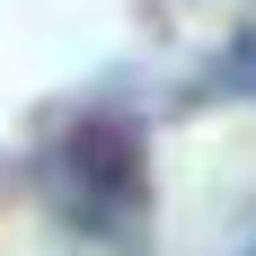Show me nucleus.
Returning a JSON list of instances; mask_svg holds the SVG:
<instances>
[{"mask_svg":"<svg viewBox=\"0 0 256 256\" xmlns=\"http://www.w3.org/2000/svg\"><path fill=\"white\" fill-rule=\"evenodd\" d=\"M212 88H221V98H256V26L221 53V62H212Z\"/></svg>","mask_w":256,"mask_h":256,"instance_id":"2","label":"nucleus"},{"mask_svg":"<svg viewBox=\"0 0 256 256\" xmlns=\"http://www.w3.org/2000/svg\"><path fill=\"white\" fill-rule=\"evenodd\" d=\"M248 256H256V248H248Z\"/></svg>","mask_w":256,"mask_h":256,"instance_id":"3","label":"nucleus"},{"mask_svg":"<svg viewBox=\"0 0 256 256\" xmlns=\"http://www.w3.org/2000/svg\"><path fill=\"white\" fill-rule=\"evenodd\" d=\"M44 204L62 212V230L115 238L150 204V159H142V124L115 106H88L44 142Z\"/></svg>","mask_w":256,"mask_h":256,"instance_id":"1","label":"nucleus"}]
</instances>
